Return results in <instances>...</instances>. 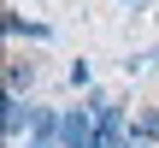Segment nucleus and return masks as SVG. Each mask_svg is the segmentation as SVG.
Returning a JSON list of instances; mask_svg holds the SVG:
<instances>
[{"mask_svg": "<svg viewBox=\"0 0 159 148\" xmlns=\"http://www.w3.org/2000/svg\"><path fill=\"white\" fill-rule=\"evenodd\" d=\"M89 113H94V136H100V148H118L130 131H124V107H112L106 95H89Z\"/></svg>", "mask_w": 159, "mask_h": 148, "instance_id": "obj_1", "label": "nucleus"}, {"mask_svg": "<svg viewBox=\"0 0 159 148\" xmlns=\"http://www.w3.org/2000/svg\"><path fill=\"white\" fill-rule=\"evenodd\" d=\"M59 148H100V136H94V113H89V107H71V113H65Z\"/></svg>", "mask_w": 159, "mask_h": 148, "instance_id": "obj_2", "label": "nucleus"}, {"mask_svg": "<svg viewBox=\"0 0 159 148\" xmlns=\"http://www.w3.org/2000/svg\"><path fill=\"white\" fill-rule=\"evenodd\" d=\"M24 125H35V107H24V95H6V136H24Z\"/></svg>", "mask_w": 159, "mask_h": 148, "instance_id": "obj_3", "label": "nucleus"}, {"mask_svg": "<svg viewBox=\"0 0 159 148\" xmlns=\"http://www.w3.org/2000/svg\"><path fill=\"white\" fill-rule=\"evenodd\" d=\"M6 36H30V42H47L53 30H47V24H35V18H24V12H6Z\"/></svg>", "mask_w": 159, "mask_h": 148, "instance_id": "obj_4", "label": "nucleus"}, {"mask_svg": "<svg viewBox=\"0 0 159 148\" xmlns=\"http://www.w3.org/2000/svg\"><path fill=\"white\" fill-rule=\"evenodd\" d=\"M130 131H136L142 142L153 148V142H159V107H136V119H130Z\"/></svg>", "mask_w": 159, "mask_h": 148, "instance_id": "obj_5", "label": "nucleus"}, {"mask_svg": "<svg viewBox=\"0 0 159 148\" xmlns=\"http://www.w3.org/2000/svg\"><path fill=\"white\" fill-rule=\"evenodd\" d=\"M35 83V71H30V59H6V95H24Z\"/></svg>", "mask_w": 159, "mask_h": 148, "instance_id": "obj_6", "label": "nucleus"}, {"mask_svg": "<svg viewBox=\"0 0 159 148\" xmlns=\"http://www.w3.org/2000/svg\"><path fill=\"white\" fill-rule=\"evenodd\" d=\"M65 77H71V89H89V59H71Z\"/></svg>", "mask_w": 159, "mask_h": 148, "instance_id": "obj_7", "label": "nucleus"}, {"mask_svg": "<svg viewBox=\"0 0 159 148\" xmlns=\"http://www.w3.org/2000/svg\"><path fill=\"white\" fill-rule=\"evenodd\" d=\"M148 59H159V47H153V53H148Z\"/></svg>", "mask_w": 159, "mask_h": 148, "instance_id": "obj_8", "label": "nucleus"}]
</instances>
